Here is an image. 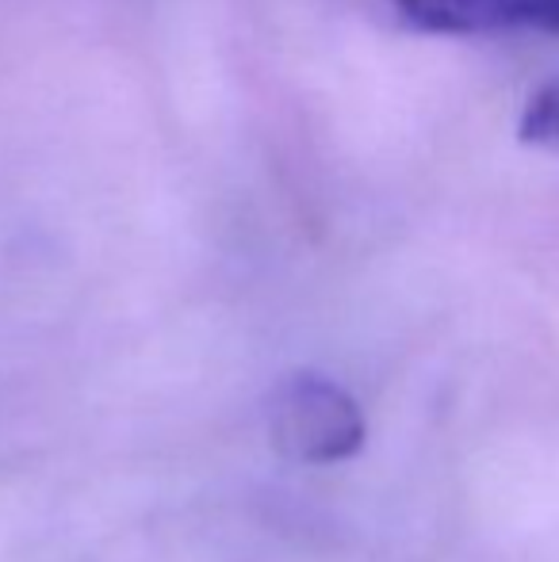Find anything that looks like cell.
<instances>
[{
    "label": "cell",
    "mask_w": 559,
    "mask_h": 562,
    "mask_svg": "<svg viewBox=\"0 0 559 562\" xmlns=\"http://www.w3.org/2000/svg\"><path fill=\"white\" fill-rule=\"evenodd\" d=\"M517 138L529 146H559V81L537 89L517 115Z\"/></svg>",
    "instance_id": "obj_3"
},
{
    "label": "cell",
    "mask_w": 559,
    "mask_h": 562,
    "mask_svg": "<svg viewBox=\"0 0 559 562\" xmlns=\"http://www.w3.org/2000/svg\"><path fill=\"white\" fill-rule=\"evenodd\" d=\"M388 8L425 35H559V0H388Z\"/></svg>",
    "instance_id": "obj_2"
},
{
    "label": "cell",
    "mask_w": 559,
    "mask_h": 562,
    "mask_svg": "<svg viewBox=\"0 0 559 562\" xmlns=\"http://www.w3.org/2000/svg\"><path fill=\"white\" fill-rule=\"evenodd\" d=\"M365 414L342 383L295 371L269 398V437L291 463H342L365 448Z\"/></svg>",
    "instance_id": "obj_1"
}]
</instances>
